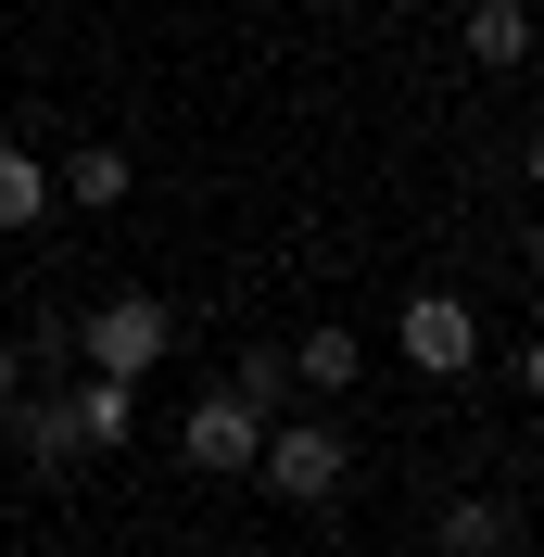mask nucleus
<instances>
[{"mask_svg": "<svg viewBox=\"0 0 544 557\" xmlns=\"http://www.w3.org/2000/svg\"><path fill=\"white\" fill-rule=\"evenodd\" d=\"M254 482H267L279 507H330V494L355 482V431H342V418H279L267 456H254Z\"/></svg>", "mask_w": 544, "mask_h": 557, "instance_id": "f257e3e1", "label": "nucleus"}, {"mask_svg": "<svg viewBox=\"0 0 544 557\" xmlns=\"http://www.w3.org/2000/svg\"><path fill=\"white\" fill-rule=\"evenodd\" d=\"M177 456H190V469H203V482H240V469H254V456H267V418L240 406L228 381L203 393V406L177 418Z\"/></svg>", "mask_w": 544, "mask_h": 557, "instance_id": "f03ea898", "label": "nucleus"}, {"mask_svg": "<svg viewBox=\"0 0 544 557\" xmlns=\"http://www.w3.org/2000/svg\"><path fill=\"white\" fill-rule=\"evenodd\" d=\"M406 368L418 381H469L481 368V317L456 292H406Z\"/></svg>", "mask_w": 544, "mask_h": 557, "instance_id": "7ed1b4c3", "label": "nucleus"}, {"mask_svg": "<svg viewBox=\"0 0 544 557\" xmlns=\"http://www.w3.org/2000/svg\"><path fill=\"white\" fill-rule=\"evenodd\" d=\"M165 343H177V330H165V305H152V292H114V305L89 317V381H139Z\"/></svg>", "mask_w": 544, "mask_h": 557, "instance_id": "20e7f679", "label": "nucleus"}, {"mask_svg": "<svg viewBox=\"0 0 544 557\" xmlns=\"http://www.w3.org/2000/svg\"><path fill=\"white\" fill-rule=\"evenodd\" d=\"M127 190H139V165L114 152V139H76L64 165H51V203H89V215H114Z\"/></svg>", "mask_w": 544, "mask_h": 557, "instance_id": "39448f33", "label": "nucleus"}, {"mask_svg": "<svg viewBox=\"0 0 544 557\" xmlns=\"http://www.w3.org/2000/svg\"><path fill=\"white\" fill-rule=\"evenodd\" d=\"M456 38H469V64H494V76L532 64V13H519V0H469V26H456Z\"/></svg>", "mask_w": 544, "mask_h": 557, "instance_id": "423d86ee", "label": "nucleus"}, {"mask_svg": "<svg viewBox=\"0 0 544 557\" xmlns=\"http://www.w3.org/2000/svg\"><path fill=\"white\" fill-rule=\"evenodd\" d=\"M279 355H292V381H305V393H355V368H368L355 330H305V343H279Z\"/></svg>", "mask_w": 544, "mask_h": 557, "instance_id": "0eeeda50", "label": "nucleus"}, {"mask_svg": "<svg viewBox=\"0 0 544 557\" xmlns=\"http://www.w3.org/2000/svg\"><path fill=\"white\" fill-rule=\"evenodd\" d=\"M431 545L443 557H507V507H494V494H456V507L431 520Z\"/></svg>", "mask_w": 544, "mask_h": 557, "instance_id": "6e6552de", "label": "nucleus"}, {"mask_svg": "<svg viewBox=\"0 0 544 557\" xmlns=\"http://www.w3.org/2000/svg\"><path fill=\"white\" fill-rule=\"evenodd\" d=\"M38 215H51V165L26 139H0V228H38Z\"/></svg>", "mask_w": 544, "mask_h": 557, "instance_id": "1a4fd4ad", "label": "nucleus"}, {"mask_svg": "<svg viewBox=\"0 0 544 557\" xmlns=\"http://www.w3.org/2000/svg\"><path fill=\"white\" fill-rule=\"evenodd\" d=\"M228 393H240V406H254V418L279 431V418H292V355H279V343H254V355L228 368Z\"/></svg>", "mask_w": 544, "mask_h": 557, "instance_id": "9d476101", "label": "nucleus"}, {"mask_svg": "<svg viewBox=\"0 0 544 557\" xmlns=\"http://www.w3.org/2000/svg\"><path fill=\"white\" fill-rule=\"evenodd\" d=\"M64 418H76V444H127L139 393H127V381H76V393H64Z\"/></svg>", "mask_w": 544, "mask_h": 557, "instance_id": "9b49d317", "label": "nucleus"}, {"mask_svg": "<svg viewBox=\"0 0 544 557\" xmlns=\"http://www.w3.org/2000/svg\"><path fill=\"white\" fill-rule=\"evenodd\" d=\"M13 444H26L38 469H76V456H89V444H76V418H64V406H26V418H13Z\"/></svg>", "mask_w": 544, "mask_h": 557, "instance_id": "f8f14e48", "label": "nucleus"}, {"mask_svg": "<svg viewBox=\"0 0 544 557\" xmlns=\"http://www.w3.org/2000/svg\"><path fill=\"white\" fill-rule=\"evenodd\" d=\"M519 393H544V330H532V343H519Z\"/></svg>", "mask_w": 544, "mask_h": 557, "instance_id": "ddd939ff", "label": "nucleus"}, {"mask_svg": "<svg viewBox=\"0 0 544 557\" xmlns=\"http://www.w3.org/2000/svg\"><path fill=\"white\" fill-rule=\"evenodd\" d=\"M13 393H26V355H13V343H0V406H13Z\"/></svg>", "mask_w": 544, "mask_h": 557, "instance_id": "4468645a", "label": "nucleus"}, {"mask_svg": "<svg viewBox=\"0 0 544 557\" xmlns=\"http://www.w3.org/2000/svg\"><path fill=\"white\" fill-rule=\"evenodd\" d=\"M519 165H532V190H544V127H532V152H519Z\"/></svg>", "mask_w": 544, "mask_h": 557, "instance_id": "2eb2a0df", "label": "nucleus"}, {"mask_svg": "<svg viewBox=\"0 0 544 557\" xmlns=\"http://www.w3.org/2000/svg\"><path fill=\"white\" fill-rule=\"evenodd\" d=\"M532 557H544V520H532Z\"/></svg>", "mask_w": 544, "mask_h": 557, "instance_id": "dca6fc26", "label": "nucleus"}]
</instances>
